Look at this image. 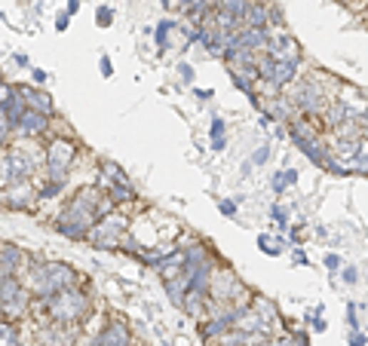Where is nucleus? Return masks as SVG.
I'll return each mask as SVG.
<instances>
[{
  "mask_svg": "<svg viewBox=\"0 0 368 346\" xmlns=\"http://www.w3.org/2000/svg\"><path fill=\"white\" fill-rule=\"evenodd\" d=\"M163 6H166V9H175V6H181V0H163Z\"/></svg>",
  "mask_w": 368,
  "mask_h": 346,
  "instance_id": "a18cd8bd",
  "label": "nucleus"
},
{
  "mask_svg": "<svg viewBox=\"0 0 368 346\" xmlns=\"http://www.w3.org/2000/svg\"><path fill=\"white\" fill-rule=\"evenodd\" d=\"M178 77H181V83H193V68L188 62H181L178 65Z\"/></svg>",
  "mask_w": 368,
  "mask_h": 346,
  "instance_id": "e433bc0d",
  "label": "nucleus"
},
{
  "mask_svg": "<svg viewBox=\"0 0 368 346\" xmlns=\"http://www.w3.org/2000/svg\"><path fill=\"white\" fill-rule=\"evenodd\" d=\"M80 9V0H68V16H74Z\"/></svg>",
  "mask_w": 368,
  "mask_h": 346,
  "instance_id": "c03bdc74",
  "label": "nucleus"
},
{
  "mask_svg": "<svg viewBox=\"0 0 368 346\" xmlns=\"http://www.w3.org/2000/svg\"><path fill=\"white\" fill-rule=\"evenodd\" d=\"M77 159V145L71 138H53L44 147V169L49 181H58V184H68V172Z\"/></svg>",
  "mask_w": 368,
  "mask_h": 346,
  "instance_id": "423d86ee",
  "label": "nucleus"
},
{
  "mask_svg": "<svg viewBox=\"0 0 368 346\" xmlns=\"http://www.w3.org/2000/svg\"><path fill=\"white\" fill-rule=\"evenodd\" d=\"M264 53L276 62H292V65H301V43L295 40L292 34L285 31H276L267 37V46H264Z\"/></svg>",
  "mask_w": 368,
  "mask_h": 346,
  "instance_id": "9d476101",
  "label": "nucleus"
},
{
  "mask_svg": "<svg viewBox=\"0 0 368 346\" xmlns=\"http://www.w3.org/2000/svg\"><path fill=\"white\" fill-rule=\"evenodd\" d=\"M6 147V135H0V150H4Z\"/></svg>",
  "mask_w": 368,
  "mask_h": 346,
  "instance_id": "49530a36",
  "label": "nucleus"
},
{
  "mask_svg": "<svg viewBox=\"0 0 368 346\" xmlns=\"http://www.w3.org/2000/svg\"><path fill=\"white\" fill-rule=\"evenodd\" d=\"M347 346H368V334H365V331H350V337H347Z\"/></svg>",
  "mask_w": 368,
  "mask_h": 346,
  "instance_id": "72a5a7b5",
  "label": "nucleus"
},
{
  "mask_svg": "<svg viewBox=\"0 0 368 346\" xmlns=\"http://www.w3.org/2000/svg\"><path fill=\"white\" fill-rule=\"evenodd\" d=\"M68 22H71V16L65 13V16H58L56 19V28H58V31H68Z\"/></svg>",
  "mask_w": 368,
  "mask_h": 346,
  "instance_id": "79ce46f5",
  "label": "nucleus"
},
{
  "mask_svg": "<svg viewBox=\"0 0 368 346\" xmlns=\"http://www.w3.org/2000/svg\"><path fill=\"white\" fill-rule=\"evenodd\" d=\"M65 184H58V181H49V178H40L34 184V199L37 202H46V199H58Z\"/></svg>",
  "mask_w": 368,
  "mask_h": 346,
  "instance_id": "6ab92c4d",
  "label": "nucleus"
},
{
  "mask_svg": "<svg viewBox=\"0 0 368 346\" xmlns=\"http://www.w3.org/2000/svg\"><path fill=\"white\" fill-rule=\"evenodd\" d=\"M353 175H368V145L362 141V150H359V157L353 159V166H350Z\"/></svg>",
  "mask_w": 368,
  "mask_h": 346,
  "instance_id": "cd10ccee",
  "label": "nucleus"
},
{
  "mask_svg": "<svg viewBox=\"0 0 368 346\" xmlns=\"http://www.w3.org/2000/svg\"><path fill=\"white\" fill-rule=\"evenodd\" d=\"M0 202L6 209H16V211H25L34 206V184H22V187H13V190H0Z\"/></svg>",
  "mask_w": 368,
  "mask_h": 346,
  "instance_id": "dca6fc26",
  "label": "nucleus"
},
{
  "mask_svg": "<svg viewBox=\"0 0 368 346\" xmlns=\"http://www.w3.org/2000/svg\"><path fill=\"white\" fill-rule=\"evenodd\" d=\"M325 172H332V175H334V178H344V175H353V172H350V169H347V166H344V162H337L334 157H332L329 162H325Z\"/></svg>",
  "mask_w": 368,
  "mask_h": 346,
  "instance_id": "7c9ffc66",
  "label": "nucleus"
},
{
  "mask_svg": "<svg viewBox=\"0 0 368 346\" xmlns=\"http://www.w3.org/2000/svg\"><path fill=\"white\" fill-rule=\"evenodd\" d=\"M0 135H13V126H9V117L4 108H0Z\"/></svg>",
  "mask_w": 368,
  "mask_h": 346,
  "instance_id": "58836bf2",
  "label": "nucleus"
},
{
  "mask_svg": "<svg viewBox=\"0 0 368 346\" xmlns=\"http://www.w3.org/2000/svg\"><path fill=\"white\" fill-rule=\"evenodd\" d=\"M285 126H289V138L298 145L301 154L310 159L313 166L325 169V162L332 159V150H329V141L316 132V126L304 123V120H292V123H285Z\"/></svg>",
  "mask_w": 368,
  "mask_h": 346,
  "instance_id": "39448f33",
  "label": "nucleus"
},
{
  "mask_svg": "<svg viewBox=\"0 0 368 346\" xmlns=\"http://www.w3.org/2000/svg\"><path fill=\"white\" fill-rule=\"evenodd\" d=\"M0 315H4V307H0Z\"/></svg>",
  "mask_w": 368,
  "mask_h": 346,
  "instance_id": "de8ad7c7",
  "label": "nucleus"
},
{
  "mask_svg": "<svg viewBox=\"0 0 368 346\" xmlns=\"http://www.w3.org/2000/svg\"><path fill=\"white\" fill-rule=\"evenodd\" d=\"M270 218L276 221V227H280V233L285 236V233H289V209L280 206V202H273V206H270Z\"/></svg>",
  "mask_w": 368,
  "mask_h": 346,
  "instance_id": "bb28decb",
  "label": "nucleus"
},
{
  "mask_svg": "<svg viewBox=\"0 0 368 346\" xmlns=\"http://www.w3.org/2000/svg\"><path fill=\"white\" fill-rule=\"evenodd\" d=\"M101 199H105L101 187H80L56 215V230L71 242H86L96 221L101 218L98 215Z\"/></svg>",
  "mask_w": 368,
  "mask_h": 346,
  "instance_id": "f257e3e1",
  "label": "nucleus"
},
{
  "mask_svg": "<svg viewBox=\"0 0 368 346\" xmlns=\"http://www.w3.org/2000/svg\"><path fill=\"white\" fill-rule=\"evenodd\" d=\"M31 80L40 86V83H46V80H49V74H46V70H40V68H34V70H31Z\"/></svg>",
  "mask_w": 368,
  "mask_h": 346,
  "instance_id": "a19ab883",
  "label": "nucleus"
},
{
  "mask_svg": "<svg viewBox=\"0 0 368 346\" xmlns=\"http://www.w3.org/2000/svg\"><path fill=\"white\" fill-rule=\"evenodd\" d=\"M322 263H325V270H329V273H337V270H341V258H337V254H325Z\"/></svg>",
  "mask_w": 368,
  "mask_h": 346,
  "instance_id": "c9c22d12",
  "label": "nucleus"
},
{
  "mask_svg": "<svg viewBox=\"0 0 368 346\" xmlns=\"http://www.w3.org/2000/svg\"><path fill=\"white\" fill-rule=\"evenodd\" d=\"M25 288L31 291L34 300H46L49 294H58L65 288H77L80 276L74 273V267L68 263H58V261H37V258H28L22 276Z\"/></svg>",
  "mask_w": 368,
  "mask_h": 346,
  "instance_id": "f03ea898",
  "label": "nucleus"
},
{
  "mask_svg": "<svg viewBox=\"0 0 368 346\" xmlns=\"http://www.w3.org/2000/svg\"><path fill=\"white\" fill-rule=\"evenodd\" d=\"M353 114L347 110V105L344 101H337V98H332L329 105H325V110H322V120H325V126H332V129H337L344 123V120H350Z\"/></svg>",
  "mask_w": 368,
  "mask_h": 346,
  "instance_id": "a211bd4d",
  "label": "nucleus"
},
{
  "mask_svg": "<svg viewBox=\"0 0 368 346\" xmlns=\"http://www.w3.org/2000/svg\"><path fill=\"white\" fill-rule=\"evenodd\" d=\"M16 95L25 101V108H28V110H37V114H44V117H49V120L56 117V105H53V98H49L46 93H40L37 86L16 83Z\"/></svg>",
  "mask_w": 368,
  "mask_h": 346,
  "instance_id": "2eb2a0df",
  "label": "nucleus"
},
{
  "mask_svg": "<svg viewBox=\"0 0 368 346\" xmlns=\"http://www.w3.org/2000/svg\"><path fill=\"white\" fill-rule=\"evenodd\" d=\"M347 328H350V331H362V322H359V313H356V303H347Z\"/></svg>",
  "mask_w": 368,
  "mask_h": 346,
  "instance_id": "c756f323",
  "label": "nucleus"
},
{
  "mask_svg": "<svg viewBox=\"0 0 368 346\" xmlns=\"http://www.w3.org/2000/svg\"><path fill=\"white\" fill-rule=\"evenodd\" d=\"M49 123H53L49 117H44V114H37V110H28V108H25V114L19 117V123L13 126V132H16L19 138H25V141H37L40 135H46V132H49Z\"/></svg>",
  "mask_w": 368,
  "mask_h": 346,
  "instance_id": "ddd939ff",
  "label": "nucleus"
},
{
  "mask_svg": "<svg viewBox=\"0 0 368 346\" xmlns=\"http://www.w3.org/2000/svg\"><path fill=\"white\" fill-rule=\"evenodd\" d=\"M0 346H22L19 343V328L13 319H4L0 315Z\"/></svg>",
  "mask_w": 368,
  "mask_h": 346,
  "instance_id": "393cba45",
  "label": "nucleus"
},
{
  "mask_svg": "<svg viewBox=\"0 0 368 346\" xmlns=\"http://www.w3.org/2000/svg\"><path fill=\"white\" fill-rule=\"evenodd\" d=\"M341 279H344L347 285H356V282H359V270H356V267H344V270H341Z\"/></svg>",
  "mask_w": 368,
  "mask_h": 346,
  "instance_id": "f704fd0d",
  "label": "nucleus"
},
{
  "mask_svg": "<svg viewBox=\"0 0 368 346\" xmlns=\"http://www.w3.org/2000/svg\"><path fill=\"white\" fill-rule=\"evenodd\" d=\"M237 315H240V310H228V313L209 315L206 322H200V337L203 340H221L228 331L237 328Z\"/></svg>",
  "mask_w": 368,
  "mask_h": 346,
  "instance_id": "f8f14e48",
  "label": "nucleus"
},
{
  "mask_svg": "<svg viewBox=\"0 0 368 346\" xmlns=\"http://www.w3.org/2000/svg\"><path fill=\"white\" fill-rule=\"evenodd\" d=\"M237 328L245 331V334H267V337H270V322L264 319V315L255 310L252 303H249L245 310H240V315H237Z\"/></svg>",
  "mask_w": 368,
  "mask_h": 346,
  "instance_id": "f3484780",
  "label": "nucleus"
},
{
  "mask_svg": "<svg viewBox=\"0 0 368 346\" xmlns=\"http://www.w3.org/2000/svg\"><path fill=\"white\" fill-rule=\"evenodd\" d=\"M218 211L224 218H237V211H240V206L233 199H218Z\"/></svg>",
  "mask_w": 368,
  "mask_h": 346,
  "instance_id": "2f4dec72",
  "label": "nucleus"
},
{
  "mask_svg": "<svg viewBox=\"0 0 368 346\" xmlns=\"http://www.w3.org/2000/svg\"><path fill=\"white\" fill-rule=\"evenodd\" d=\"M298 169H282V172H276L273 175V181H270V187H273V193H285L289 187H295L298 184Z\"/></svg>",
  "mask_w": 368,
  "mask_h": 346,
  "instance_id": "5701e85b",
  "label": "nucleus"
},
{
  "mask_svg": "<svg viewBox=\"0 0 368 346\" xmlns=\"http://www.w3.org/2000/svg\"><path fill=\"white\" fill-rule=\"evenodd\" d=\"M28 263V254L13 246V242H0V279H9V276H22Z\"/></svg>",
  "mask_w": 368,
  "mask_h": 346,
  "instance_id": "4468645a",
  "label": "nucleus"
},
{
  "mask_svg": "<svg viewBox=\"0 0 368 346\" xmlns=\"http://www.w3.org/2000/svg\"><path fill=\"white\" fill-rule=\"evenodd\" d=\"M267 159H270V147H267V145H261V147L252 154V159H249V162H252V166H264Z\"/></svg>",
  "mask_w": 368,
  "mask_h": 346,
  "instance_id": "473e14b6",
  "label": "nucleus"
},
{
  "mask_svg": "<svg viewBox=\"0 0 368 346\" xmlns=\"http://www.w3.org/2000/svg\"><path fill=\"white\" fill-rule=\"evenodd\" d=\"M197 98H203V101H209L212 98V89H197V93H193Z\"/></svg>",
  "mask_w": 368,
  "mask_h": 346,
  "instance_id": "37998d69",
  "label": "nucleus"
},
{
  "mask_svg": "<svg viewBox=\"0 0 368 346\" xmlns=\"http://www.w3.org/2000/svg\"><path fill=\"white\" fill-rule=\"evenodd\" d=\"M258 248L264 254H270V258H280L282 251H289V239H285V236L273 239V236H267V233H261V236H258Z\"/></svg>",
  "mask_w": 368,
  "mask_h": 346,
  "instance_id": "412c9836",
  "label": "nucleus"
},
{
  "mask_svg": "<svg viewBox=\"0 0 368 346\" xmlns=\"http://www.w3.org/2000/svg\"><path fill=\"white\" fill-rule=\"evenodd\" d=\"M292 261L301 263V267H304V263H310V261H307V254L301 251V246H292Z\"/></svg>",
  "mask_w": 368,
  "mask_h": 346,
  "instance_id": "ea45409f",
  "label": "nucleus"
},
{
  "mask_svg": "<svg viewBox=\"0 0 368 346\" xmlns=\"http://www.w3.org/2000/svg\"><path fill=\"white\" fill-rule=\"evenodd\" d=\"M98 70H101V77H114V65H111V58H108V56H101V58H98Z\"/></svg>",
  "mask_w": 368,
  "mask_h": 346,
  "instance_id": "4c0bfd02",
  "label": "nucleus"
},
{
  "mask_svg": "<svg viewBox=\"0 0 368 346\" xmlns=\"http://www.w3.org/2000/svg\"><path fill=\"white\" fill-rule=\"evenodd\" d=\"M175 22H172V19H163V22L157 25V31H153V40H157V46H160V53H166L169 49V34L175 31Z\"/></svg>",
  "mask_w": 368,
  "mask_h": 346,
  "instance_id": "a878e982",
  "label": "nucleus"
},
{
  "mask_svg": "<svg viewBox=\"0 0 368 346\" xmlns=\"http://www.w3.org/2000/svg\"><path fill=\"white\" fill-rule=\"evenodd\" d=\"M289 101L295 105V110H301V114H307V117H316V114H322L332 98L325 95L320 80H301V83L295 86V95Z\"/></svg>",
  "mask_w": 368,
  "mask_h": 346,
  "instance_id": "1a4fd4ad",
  "label": "nucleus"
},
{
  "mask_svg": "<svg viewBox=\"0 0 368 346\" xmlns=\"http://www.w3.org/2000/svg\"><path fill=\"white\" fill-rule=\"evenodd\" d=\"M209 147L212 150H224L228 147V123L221 117H212V126H209Z\"/></svg>",
  "mask_w": 368,
  "mask_h": 346,
  "instance_id": "aec40b11",
  "label": "nucleus"
},
{
  "mask_svg": "<svg viewBox=\"0 0 368 346\" xmlns=\"http://www.w3.org/2000/svg\"><path fill=\"white\" fill-rule=\"evenodd\" d=\"M215 9L230 19H245V9H249V0H215Z\"/></svg>",
  "mask_w": 368,
  "mask_h": 346,
  "instance_id": "4be33fe9",
  "label": "nucleus"
},
{
  "mask_svg": "<svg viewBox=\"0 0 368 346\" xmlns=\"http://www.w3.org/2000/svg\"><path fill=\"white\" fill-rule=\"evenodd\" d=\"M86 346H132V331L123 319H108Z\"/></svg>",
  "mask_w": 368,
  "mask_h": 346,
  "instance_id": "9b49d317",
  "label": "nucleus"
},
{
  "mask_svg": "<svg viewBox=\"0 0 368 346\" xmlns=\"http://www.w3.org/2000/svg\"><path fill=\"white\" fill-rule=\"evenodd\" d=\"M31 310H40L49 315L53 325H61V328H74L89 315V294L86 288H65L58 294H49L46 300H34Z\"/></svg>",
  "mask_w": 368,
  "mask_h": 346,
  "instance_id": "20e7f679",
  "label": "nucleus"
},
{
  "mask_svg": "<svg viewBox=\"0 0 368 346\" xmlns=\"http://www.w3.org/2000/svg\"><path fill=\"white\" fill-rule=\"evenodd\" d=\"M37 162H44V150L34 147V141L19 138L16 145H6L0 150V190L34 184Z\"/></svg>",
  "mask_w": 368,
  "mask_h": 346,
  "instance_id": "7ed1b4c3",
  "label": "nucleus"
},
{
  "mask_svg": "<svg viewBox=\"0 0 368 346\" xmlns=\"http://www.w3.org/2000/svg\"><path fill=\"white\" fill-rule=\"evenodd\" d=\"M31 303H34V298H31V291L25 288V282L19 276H9V279H0V307H4V319H25V315L31 313Z\"/></svg>",
  "mask_w": 368,
  "mask_h": 346,
  "instance_id": "6e6552de",
  "label": "nucleus"
},
{
  "mask_svg": "<svg viewBox=\"0 0 368 346\" xmlns=\"http://www.w3.org/2000/svg\"><path fill=\"white\" fill-rule=\"evenodd\" d=\"M96 22H98V28H108L111 22H114V9H111V6H105V4H101V6L96 9Z\"/></svg>",
  "mask_w": 368,
  "mask_h": 346,
  "instance_id": "c85d7f7f",
  "label": "nucleus"
},
{
  "mask_svg": "<svg viewBox=\"0 0 368 346\" xmlns=\"http://www.w3.org/2000/svg\"><path fill=\"white\" fill-rule=\"evenodd\" d=\"M163 285H166V294L172 298V303L175 307H181V300H184V294H188V282H184V273L175 279H163Z\"/></svg>",
  "mask_w": 368,
  "mask_h": 346,
  "instance_id": "b1692460",
  "label": "nucleus"
},
{
  "mask_svg": "<svg viewBox=\"0 0 368 346\" xmlns=\"http://www.w3.org/2000/svg\"><path fill=\"white\" fill-rule=\"evenodd\" d=\"M126 233H129V218L114 209L111 215L96 221V227H92V233H89V242H92V248H98V251H111V248L123 246Z\"/></svg>",
  "mask_w": 368,
  "mask_h": 346,
  "instance_id": "0eeeda50",
  "label": "nucleus"
}]
</instances>
